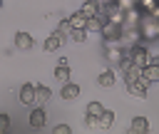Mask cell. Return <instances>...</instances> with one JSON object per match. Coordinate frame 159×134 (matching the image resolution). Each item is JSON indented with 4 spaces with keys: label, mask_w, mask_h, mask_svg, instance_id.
<instances>
[{
    "label": "cell",
    "mask_w": 159,
    "mask_h": 134,
    "mask_svg": "<svg viewBox=\"0 0 159 134\" xmlns=\"http://www.w3.org/2000/svg\"><path fill=\"white\" fill-rule=\"evenodd\" d=\"M50 97H52V89L50 87H45V84H37L35 87V104H45Z\"/></svg>",
    "instance_id": "cell-11"
},
{
    "label": "cell",
    "mask_w": 159,
    "mask_h": 134,
    "mask_svg": "<svg viewBox=\"0 0 159 134\" xmlns=\"http://www.w3.org/2000/svg\"><path fill=\"white\" fill-rule=\"evenodd\" d=\"M62 42H65V35L52 32V35L45 40V50H47V52H55V50H60V47H62Z\"/></svg>",
    "instance_id": "cell-7"
},
{
    "label": "cell",
    "mask_w": 159,
    "mask_h": 134,
    "mask_svg": "<svg viewBox=\"0 0 159 134\" xmlns=\"http://www.w3.org/2000/svg\"><path fill=\"white\" fill-rule=\"evenodd\" d=\"M104 17H99V15H94V17H87V32H99L102 35V30H104Z\"/></svg>",
    "instance_id": "cell-10"
},
{
    "label": "cell",
    "mask_w": 159,
    "mask_h": 134,
    "mask_svg": "<svg viewBox=\"0 0 159 134\" xmlns=\"http://www.w3.org/2000/svg\"><path fill=\"white\" fill-rule=\"evenodd\" d=\"M147 87H149V82L147 79H132V82H127V92L129 94H134V97H139V99H144L147 97Z\"/></svg>",
    "instance_id": "cell-1"
},
{
    "label": "cell",
    "mask_w": 159,
    "mask_h": 134,
    "mask_svg": "<svg viewBox=\"0 0 159 134\" xmlns=\"http://www.w3.org/2000/svg\"><path fill=\"white\" fill-rule=\"evenodd\" d=\"M112 122H114V112L104 109V112H102V117H99V129H109V127H112Z\"/></svg>",
    "instance_id": "cell-15"
},
{
    "label": "cell",
    "mask_w": 159,
    "mask_h": 134,
    "mask_svg": "<svg viewBox=\"0 0 159 134\" xmlns=\"http://www.w3.org/2000/svg\"><path fill=\"white\" fill-rule=\"evenodd\" d=\"M67 20H70L72 30H77V27H87V17H84L82 12H75V15H70Z\"/></svg>",
    "instance_id": "cell-13"
},
{
    "label": "cell",
    "mask_w": 159,
    "mask_h": 134,
    "mask_svg": "<svg viewBox=\"0 0 159 134\" xmlns=\"http://www.w3.org/2000/svg\"><path fill=\"white\" fill-rule=\"evenodd\" d=\"M0 7H2V0H0Z\"/></svg>",
    "instance_id": "cell-24"
},
{
    "label": "cell",
    "mask_w": 159,
    "mask_h": 134,
    "mask_svg": "<svg viewBox=\"0 0 159 134\" xmlns=\"http://www.w3.org/2000/svg\"><path fill=\"white\" fill-rule=\"evenodd\" d=\"M32 45H35V40L30 32H15V47L17 50H30Z\"/></svg>",
    "instance_id": "cell-6"
},
{
    "label": "cell",
    "mask_w": 159,
    "mask_h": 134,
    "mask_svg": "<svg viewBox=\"0 0 159 134\" xmlns=\"http://www.w3.org/2000/svg\"><path fill=\"white\" fill-rule=\"evenodd\" d=\"M55 79L57 82H70V67H67V60H60V65L55 67Z\"/></svg>",
    "instance_id": "cell-9"
},
{
    "label": "cell",
    "mask_w": 159,
    "mask_h": 134,
    "mask_svg": "<svg viewBox=\"0 0 159 134\" xmlns=\"http://www.w3.org/2000/svg\"><path fill=\"white\" fill-rule=\"evenodd\" d=\"M27 122H30V127H32V129H42V127H45V122H47V117H45L42 107L32 109V112H30V119H27Z\"/></svg>",
    "instance_id": "cell-5"
},
{
    "label": "cell",
    "mask_w": 159,
    "mask_h": 134,
    "mask_svg": "<svg viewBox=\"0 0 159 134\" xmlns=\"http://www.w3.org/2000/svg\"><path fill=\"white\" fill-rule=\"evenodd\" d=\"M80 12H82L84 17H94V15L99 12V2H97V0H84V2H82V10H80Z\"/></svg>",
    "instance_id": "cell-12"
},
{
    "label": "cell",
    "mask_w": 159,
    "mask_h": 134,
    "mask_svg": "<svg viewBox=\"0 0 159 134\" xmlns=\"http://www.w3.org/2000/svg\"><path fill=\"white\" fill-rule=\"evenodd\" d=\"M157 2H159V0H157Z\"/></svg>",
    "instance_id": "cell-25"
},
{
    "label": "cell",
    "mask_w": 159,
    "mask_h": 134,
    "mask_svg": "<svg viewBox=\"0 0 159 134\" xmlns=\"http://www.w3.org/2000/svg\"><path fill=\"white\" fill-rule=\"evenodd\" d=\"M97 82H99L102 87H112V84H114V72H112V69H104V72H99Z\"/></svg>",
    "instance_id": "cell-14"
},
{
    "label": "cell",
    "mask_w": 159,
    "mask_h": 134,
    "mask_svg": "<svg viewBox=\"0 0 159 134\" xmlns=\"http://www.w3.org/2000/svg\"><path fill=\"white\" fill-rule=\"evenodd\" d=\"M35 87H37V84H32V82H25V84L20 87V102H22L25 107H32V104H35Z\"/></svg>",
    "instance_id": "cell-2"
},
{
    "label": "cell",
    "mask_w": 159,
    "mask_h": 134,
    "mask_svg": "<svg viewBox=\"0 0 159 134\" xmlns=\"http://www.w3.org/2000/svg\"><path fill=\"white\" fill-rule=\"evenodd\" d=\"M60 97H62L65 102H72V99H77V97H80V84H77V82H65V84H62V92H60Z\"/></svg>",
    "instance_id": "cell-3"
},
{
    "label": "cell",
    "mask_w": 159,
    "mask_h": 134,
    "mask_svg": "<svg viewBox=\"0 0 159 134\" xmlns=\"http://www.w3.org/2000/svg\"><path fill=\"white\" fill-rule=\"evenodd\" d=\"M129 132H132V134H144V132H149V119H147V117H134Z\"/></svg>",
    "instance_id": "cell-8"
},
{
    "label": "cell",
    "mask_w": 159,
    "mask_h": 134,
    "mask_svg": "<svg viewBox=\"0 0 159 134\" xmlns=\"http://www.w3.org/2000/svg\"><path fill=\"white\" fill-rule=\"evenodd\" d=\"M99 5H109V2H117V0H97Z\"/></svg>",
    "instance_id": "cell-23"
},
{
    "label": "cell",
    "mask_w": 159,
    "mask_h": 134,
    "mask_svg": "<svg viewBox=\"0 0 159 134\" xmlns=\"http://www.w3.org/2000/svg\"><path fill=\"white\" fill-rule=\"evenodd\" d=\"M84 122H87V127H89V129H99V117L87 114V117H84Z\"/></svg>",
    "instance_id": "cell-20"
},
{
    "label": "cell",
    "mask_w": 159,
    "mask_h": 134,
    "mask_svg": "<svg viewBox=\"0 0 159 134\" xmlns=\"http://www.w3.org/2000/svg\"><path fill=\"white\" fill-rule=\"evenodd\" d=\"M7 127H10V117L5 112H0V132H7Z\"/></svg>",
    "instance_id": "cell-21"
},
{
    "label": "cell",
    "mask_w": 159,
    "mask_h": 134,
    "mask_svg": "<svg viewBox=\"0 0 159 134\" xmlns=\"http://www.w3.org/2000/svg\"><path fill=\"white\" fill-rule=\"evenodd\" d=\"M157 5H159L157 0H137V7H139V10L144 12V15H147V12H152V10L157 7Z\"/></svg>",
    "instance_id": "cell-17"
},
{
    "label": "cell",
    "mask_w": 159,
    "mask_h": 134,
    "mask_svg": "<svg viewBox=\"0 0 159 134\" xmlns=\"http://www.w3.org/2000/svg\"><path fill=\"white\" fill-rule=\"evenodd\" d=\"M87 35H89V32H87V27H77V30H70V37H72L75 42H84V40H87Z\"/></svg>",
    "instance_id": "cell-16"
},
{
    "label": "cell",
    "mask_w": 159,
    "mask_h": 134,
    "mask_svg": "<svg viewBox=\"0 0 159 134\" xmlns=\"http://www.w3.org/2000/svg\"><path fill=\"white\" fill-rule=\"evenodd\" d=\"M142 77V67H137V65H132L127 72H124V79L127 82H132V79H139Z\"/></svg>",
    "instance_id": "cell-18"
},
{
    "label": "cell",
    "mask_w": 159,
    "mask_h": 134,
    "mask_svg": "<svg viewBox=\"0 0 159 134\" xmlns=\"http://www.w3.org/2000/svg\"><path fill=\"white\" fill-rule=\"evenodd\" d=\"M52 132H55V134H70V132H72V129H70V127H67V124H57V127H55V129H52Z\"/></svg>",
    "instance_id": "cell-22"
},
{
    "label": "cell",
    "mask_w": 159,
    "mask_h": 134,
    "mask_svg": "<svg viewBox=\"0 0 159 134\" xmlns=\"http://www.w3.org/2000/svg\"><path fill=\"white\" fill-rule=\"evenodd\" d=\"M102 112H104L102 102H89V104H87V114H92V117H102Z\"/></svg>",
    "instance_id": "cell-19"
},
{
    "label": "cell",
    "mask_w": 159,
    "mask_h": 134,
    "mask_svg": "<svg viewBox=\"0 0 159 134\" xmlns=\"http://www.w3.org/2000/svg\"><path fill=\"white\" fill-rule=\"evenodd\" d=\"M142 79L147 82H159V65L157 62H147L142 67Z\"/></svg>",
    "instance_id": "cell-4"
}]
</instances>
